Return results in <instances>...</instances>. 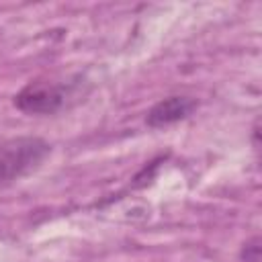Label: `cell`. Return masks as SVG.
I'll return each mask as SVG.
<instances>
[{
    "label": "cell",
    "instance_id": "6da1fadb",
    "mask_svg": "<svg viewBox=\"0 0 262 262\" xmlns=\"http://www.w3.org/2000/svg\"><path fill=\"white\" fill-rule=\"evenodd\" d=\"M51 151L41 137H16L0 143V188L35 170Z\"/></svg>",
    "mask_w": 262,
    "mask_h": 262
},
{
    "label": "cell",
    "instance_id": "7a4b0ae2",
    "mask_svg": "<svg viewBox=\"0 0 262 262\" xmlns=\"http://www.w3.org/2000/svg\"><path fill=\"white\" fill-rule=\"evenodd\" d=\"M72 96L70 82L31 80L14 94V106L27 115H55Z\"/></svg>",
    "mask_w": 262,
    "mask_h": 262
},
{
    "label": "cell",
    "instance_id": "3957f363",
    "mask_svg": "<svg viewBox=\"0 0 262 262\" xmlns=\"http://www.w3.org/2000/svg\"><path fill=\"white\" fill-rule=\"evenodd\" d=\"M194 108H196L194 98L174 94V96H168V98H162L160 102H156L147 111L145 123L149 127H166V125H172V123L186 119Z\"/></svg>",
    "mask_w": 262,
    "mask_h": 262
},
{
    "label": "cell",
    "instance_id": "277c9868",
    "mask_svg": "<svg viewBox=\"0 0 262 262\" xmlns=\"http://www.w3.org/2000/svg\"><path fill=\"white\" fill-rule=\"evenodd\" d=\"M239 260L242 262H260V237L254 235L250 237L242 250H239Z\"/></svg>",
    "mask_w": 262,
    "mask_h": 262
}]
</instances>
